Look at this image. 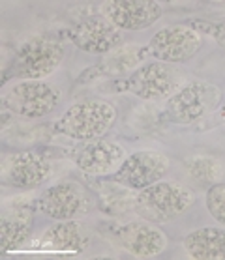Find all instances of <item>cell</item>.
<instances>
[{
    "instance_id": "ac0fdd59",
    "label": "cell",
    "mask_w": 225,
    "mask_h": 260,
    "mask_svg": "<svg viewBox=\"0 0 225 260\" xmlns=\"http://www.w3.org/2000/svg\"><path fill=\"white\" fill-rule=\"evenodd\" d=\"M147 54V47H141V45H120L119 49L107 54L101 64L94 66V70L100 75H120L126 71L133 73L137 68H141L139 64Z\"/></svg>"
},
{
    "instance_id": "6da1fadb",
    "label": "cell",
    "mask_w": 225,
    "mask_h": 260,
    "mask_svg": "<svg viewBox=\"0 0 225 260\" xmlns=\"http://www.w3.org/2000/svg\"><path fill=\"white\" fill-rule=\"evenodd\" d=\"M64 45L53 36H38L24 42L6 68L4 83L10 79L42 81L51 75L64 60Z\"/></svg>"
},
{
    "instance_id": "d6986e66",
    "label": "cell",
    "mask_w": 225,
    "mask_h": 260,
    "mask_svg": "<svg viewBox=\"0 0 225 260\" xmlns=\"http://www.w3.org/2000/svg\"><path fill=\"white\" fill-rule=\"evenodd\" d=\"M188 174H190L193 180L201 183H218L221 172H223V167L218 159L214 157H195V159L188 161Z\"/></svg>"
},
{
    "instance_id": "9a60e30c",
    "label": "cell",
    "mask_w": 225,
    "mask_h": 260,
    "mask_svg": "<svg viewBox=\"0 0 225 260\" xmlns=\"http://www.w3.org/2000/svg\"><path fill=\"white\" fill-rule=\"evenodd\" d=\"M32 245L36 249L47 251V253L79 254L85 253L90 245V234L83 223L66 219V221H59L49 226L42 234V238Z\"/></svg>"
},
{
    "instance_id": "7c38bea8",
    "label": "cell",
    "mask_w": 225,
    "mask_h": 260,
    "mask_svg": "<svg viewBox=\"0 0 225 260\" xmlns=\"http://www.w3.org/2000/svg\"><path fill=\"white\" fill-rule=\"evenodd\" d=\"M51 163L36 152L10 155L2 167V183L15 189H34L51 176Z\"/></svg>"
},
{
    "instance_id": "8fae6325",
    "label": "cell",
    "mask_w": 225,
    "mask_h": 260,
    "mask_svg": "<svg viewBox=\"0 0 225 260\" xmlns=\"http://www.w3.org/2000/svg\"><path fill=\"white\" fill-rule=\"evenodd\" d=\"M112 238L120 249L137 258H154L167 249V236L158 226L145 221H131L119 226Z\"/></svg>"
},
{
    "instance_id": "7402d4cb",
    "label": "cell",
    "mask_w": 225,
    "mask_h": 260,
    "mask_svg": "<svg viewBox=\"0 0 225 260\" xmlns=\"http://www.w3.org/2000/svg\"><path fill=\"white\" fill-rule=\"evenodd\" d=\"M219 116H221V118L225 120V101L221 103V107H219Z\"/></svg>"
},
{
    "instance_id": "9c48e42d",
    "label": "cell",
    "mask_w": 225,
    "mask_h": 260,
    "mask_svg": "<svg viewBox=\"0 0 225 260\" xmlns=\"http://www.w3.org/2000/svg\"><path fill=\"white\" fill-rule=\"evenodd\" d=\"M38 208L54 221L75 219L79 213L89 210V195L75 180H60L47 191H43L38 201Z\"/></svg>"
},
{
    "instance_id": "8992f818",
    "label": "cell",
    "mask_w": 225,
    "mask_h": 260,
    "mask_svg": "<svg viewBox=\"0 0 225 260\" xmlns=\"http://www.w3.org/2000/svg\"><path fill=\"white\" fill-rule=\"evenodd\" d=\"M184 83V73L175 64L150 62L137 68L124 83V88L147 101H160L175 95Z\"/></svg>"
},
{
    "instance_id": "52a82bcc",
    "label": "cell",
    "mask_w": 225,
    "mask_h": 260,
    "mask_svg": "<svg viewBox=\"0 0 225 260\" xmlns=\"http://www.w3.org/2000/svg\"><path fill=\"white\" fill-rule=\"evenodd\" d=\"M203 45V36L193 26L175 24L167 26L152 36L147 45L148 54L158 62L165 64H180L193 58Z\"/></svg>"
},
{
    "instance_id": "277c9868",
    "label": "cell",
    "mask_w": 225,
    "mask_h": 260,
    "mask_svg": "<svg viewBox=\"0 0 225 260\" xmlns=\"http://www.w3.org/2000/svg\"><path fill=\"white\" fill-rule=\"evenodd\" d=\"M219 101H221V92L218 86L205 81H195L184 84L177 94L169 98L165 114L175 124L188 125L216 111Z\"/></svg>"
},
{
    "instance_id": "4fadbf2b",
    "label": "cell",
    "mask_w": 225,
    "mask_h": 260,
    "mask_svg": "<svg viewBox=\"0 0 225 260\" xmlns=\"http://www.w3.org/2000/svg\"><path fill=\"white\" fill-rule=\"evenodd\" d=\"M70 38L75 47L90 54H109L124 42L120 30L112 26L105 17L85 19L70 30Z\"/></svg>"
},
{
    "instance_id": "5b68a950",
    "label": "cell",
    "mask_w": 225,
    "mask_h": 260,
    "mask_svg": "<svg viewBox=\"0 0 225 260\" xmlns=\"http://www.w3.org/2000/svg\"><path fill=\"white\" fill-rule=\"evenodd\" d=\"M60 103V92L43 81H19L4 92L2 105L21 118H42Z\"/></svg>"
},
{
    "instance_id": "30bf717a",
    "label": "cell",
    "mask_w": 225,
    "mask_h": 260,
    "mask_svg": "<svg viewBox=\"0 0 225 260\" xmlns=\"http://www.w3.org/2000/svg\"><path fill=\"white\" fill-rule=\"evenodd\" d=\"M163 15L154 0H107L101 4V17L119 30H145Z\"/></svg>"
},
{
    "instance_id": "44dd1931",
    "label": "cell",
    "mask_w": 225,
    "mask_h": 260,
    "mask_svg": "<svg viewBox=\"0 0 225 260\" xmlns=\"http://www.w3.org/2000/svg\"><path fill=\"white\" fill-rule=\"evenodd\" d=\"M193 24V28L199 32V30H205L208 36H212L216 43H218L219 47L225 49V19L223 21H219V23H205V21H195Z\"/></svg>"
},
{
    "instance_id": "ffe728a7",
    "label": "cell",
    "mask_w": 225,
    "mask_h": 260,
    "mask_svg": "<svg viewBox=\"0 0 225 260\" xmlns=\"http://www.w3.org/2000/svg\"><path fill=\"white\" fill-rule=\"evenodd\" d=\"M205 202H207V210L214 217V221H218L219 225L225 226V182L210 185Z\"/></svg>"
},
{
    "instance_id": "e0dca14e",
    "label": "cell",
    "mask_w": 225,
    "mask_h": 260,
    "mask_svg": "<svg viewBox=\"0 0 225 260\" xmlns=\"http://www.w3.org/2000/svg\"><path fill=\"white\" fill-rule=\"evenodd\" d=\"M32 234V215L26 210H12L0 219V251L13 253Z\"/></svg>"
},
{
    "instance_id": "3957f363",
    "label": "cell",
    "mask_w": 225,
    "mask_h": 260,
    "mask_svg": "<svg viewBox=\"0 0 225 260\" xmlns=\"http://www.w3.org/2000/svg\"><path fill=\"white\" fill-rule=\"evenodd\" d=\"M195 201V193L178 182H160L141 189L135 197L137 213L147 221H171L184 213Z\"/></svg>"
},
{
    "instance_id": "ba28073f",
    "label": "cell",
    "mask_w": 225,
    "mask_h": 260,
    "mask_svg": "<svg viewBox=\"0 0 225 260\" xmlns=\"http://www.w3.org/2000/svg\"><path fill=\"white\" fill-rule=\"evenodd\" d=\"M169 172V157L160 152L141 150L126 157L120 169L112 174V180L128 189L141 191L160 182Z\"/></svg>"
},
{
    "instance_id": "5bb4252c",
    "label": "cell",
    "mask_w": 225,
    "mask_h": 260,
    "mask_svg": "<svg viewBox=\"0 0 225 260\" xmlns=\"http://www.w3.org/2000/svg\"><path fill=\"white\" fill-rule=\"evenodd\" d=\"M126 157L128 155L120 144L105 139H96L75 155V165L90 176H109L119 171Z\"/></svg>"
},
{
    "instance_id": "7a4b0ae2",
    "label": "cell",
    "mask_w": 225,
    "mask_h": 260,
    "mask_svg": "<svg viewBox=\"0 0 225 260\" xmlns=\"http://www.w3.org/2000/svg\"><path fill=\"white\" fill-rule=\"evenodd\" d=\"M115 120L117 109L109 101L89 100L71 105L54 124V129L75 141H96L111 129Z\"/></svg>"
},
{
    "instance_id": "2e32d148",
    "label": "cell",
    "mask_w": 225,
    "mask_h": 260,
    "mask_svg": "<svg viewBox=\"0 0 225 260\" xmlns=\"http://www.w3.org/2000/svg\"><path fill=\"white\" fill-rule=\"evenodd\" d=\"M184 251L195 260H225V229L205 226L182 240Z\"/></svg>"
}]
</instances>
